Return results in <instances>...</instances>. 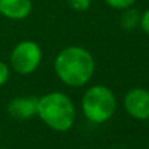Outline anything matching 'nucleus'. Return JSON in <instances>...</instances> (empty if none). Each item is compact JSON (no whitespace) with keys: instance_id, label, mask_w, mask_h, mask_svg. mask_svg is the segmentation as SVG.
<instances>
[{"instance_id":"1","label":"nucleus","mask_w":149,"mask_h":149,"mask_svg":"<svg viewBox=\"0 0 149 149\" xmlns=\"http://www.w3.org/2000/svg\"><path fill=\"white\" fill-rule=\"evenodd\" d=\"M53 68L57 78L65 86L81 88L93 79L96 62L90 50L79 45H70L58 52Z\"/></svg>"},{"instance_id":"2","label":"nucleus","mask_w":149,"mask_h":149,"mask_svg":"<svg viewBox=\"0 0 149 149\" xmlns=\"http://www.w3.org/2000/svg\"><path fill=\"white\" fill-rule=\"evenodd\" d=\"M38 119L56 132H68L77 120V108L68 94L50 91L38 96L37 102Z\"/></svg>"},{"instance_id":"3","label":"nucleus","mask_w":149,"mask_h":149,"mask_svg":"<svg viewBox=\"0 0 149 149\" xmlns=\"http://www.w3.org/2000/svg\"><path fill=\"white\" fill-rule=\"evenodd\" d=\"M81 110L86 120L93 124H104L113 118L118 99L106 84H94L86 88L81 99Z\"/></svg>"},{"instance_id":"4","label":"nucleus","mask_w":149,"mask_h":149,"mask_svg":"<svg viewBox=\"0 0 149 149\" xmlns=\"http://www.w3.org/2000/svg\"><path fill=\"white\" fill-rule=\"evenodd\" d=\"M42 49L33 40H23L13 46L9 56V66L20 75L33 74L42 62Z\"/></svg>"},{"instance_id":"5","label":"nucleus","mask_w":149,"mask_h":149,"mask_svg":"<svg viewBox=\"0 0 149 149\" xmlns=\"http://www.w3.org/2000/svg\"><path fill=\"white\" fill-rule=\"evenodd\" d=\"M123 107L135 120H149V90L144 87L130 88L123 98Z\"/></svg>"},{"instance_id":"6","label":"nucleus","mask_w":149,"mask_h":149,"mask_svg":"<svg viewBox=\"0 0 149 149\" xmlns=\"http://www.w3.org/2000/svg\"><path fill=\"white\" fill-rule=\"evenodd\" d=\"M37 102L38 98L33 95L15 96L7 104V113L19 121L31 120L33 116H37Z\"/></svg>"},{"instance_id":"7","label":"nucleus","mask_w":149,"mask_h":149,"mask_svg":"<svg viewBox=\"0 0 149 149\" xmlns=\"http://www.w3.org/2000/svg\"><path fill=\"white\" fill-rule=\"evenodd\" d=\"M32 0H0V15L8 20H24L32 13Z\"/></svg>"},{"instance_id":"8","label":"nucleus","mask_w":149,"mask_h":149,"mask_svg":"<svg viewBox=\"0 0 149 149\" xmlns=\"http://www.w3.org/2000/svg\"><path fill=\"white\" fill-rule=\"evenodd\" d=\"M120 12L121 13L119 17V25L123 31H133L137 28L140 24V11H137L135 7H131Z\"/></svg>"},{"instance_id":"9","label":"nucleus","mask_w":149,"mask_h":149,"mask_svg":"<svg viewBox=\"0 0 149 149\" xmlns=\"http://www.w3.org/2000/svg\"><path fill=\"white\" fill-rule=\"evenodd\" d=\"M103 1L108 7H111L112 9H116V11H123V9L131 8V7H135L136 4V0H103Z\"/></svg>"},{"instance_id":"10","label":"nucleus","mask_w":149,"mask_h":149,"mask_svg":"<svg viewBox=\"0 0 149 149\" xmlns=\"http://www.w3.org/2000/svg\"><path fill=\"white\" fill-rule=\"evenodd\" d=\"M69 8L75 12H86L93 4V0H66Z\"/></svg>"},{"instance_id":"11","label":"nucleus","mask_w":149,"mask_h":149,"mask_svg":"<svg viewBox=\"0 0 149 149\" xmlns=\"http://www.w3.org/2000/svg\"><path fill=\"white\" fill-rule=\"evenodd\" d=\"M9 77H11V66L9 63H6L0 59V87L8 82Z\"/></svg>"},{"instance_id":"12","label":"nucleus","mask_w":149,"mask_h":149,"mask_svg":"<svg viewBox=\"0 0 149 149\" xmlns=\"http://www.w3.org/2000/svg\"><path fill=\"white\" fill-rule=\"evenodd\" d=\"M139 26H140V29L144 33L149 36V8H146L140 15V24H139Z\"/></svg>"},{"instance_id":"13","label":"nucleus","mask_w":149,"mask_h":149,"mask_svg":"<svg viewBox=\"0 0 149 149\" xmlns=\"http://www.w3.org/2000/svg\"><path fill=\"white\" fill-rule=\"evenodd\" d=\"M0 140H1V130H0Z\"/></svg>"},{"instance_id":"14","label":"nucleus","mask_w":149,"mask_h":149,"mask_svg":"<svg viewBox=\"0 0 149 149\" xmlns=\"http://www.w3.org/2000/svg\"><path fill=\"white\" fill-rule=\"evenodd\" d=\"M148 149H149V140H148Z\"/></svg>"},{"instance_id":"15","label":"nucleus","mask_w":149,"mask_h":149,"mask_svg":"<svg viewBox=\"0 0 149 149\" xmlns=\"http://www.w3.org/2000/svg\"><path fill=\"white\" fill-rule=\"evenodd\" d=\"M6 149H7V148H6Z\"/></svg>"}]
</instances>
